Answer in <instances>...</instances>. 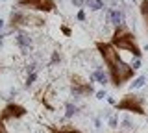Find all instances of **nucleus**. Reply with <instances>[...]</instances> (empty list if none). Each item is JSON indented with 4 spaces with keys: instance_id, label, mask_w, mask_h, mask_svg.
I'll use <instances>...</instances> for the list:
<instances>
[{
    "instance_id": "1",
    "label": "nucleus",
    "mask_w": 148,
    "mask_h": 133,
    "mask_svg": "<svg viewBox=\"0 0 148 133\" xmlns=\"http://www.w3.org/2000/svg\"><path fill=\"white\" fill-rule=\"evenodd\" d=\"M95 48L100 54V57L106 63V67H108V76H109V81L113 83V87L120 89V87H124L135 76V68L120 57L119 50L109 41H96Z\"/></svg>"
},
{
    "instance_id": "2",
    "label": "nucleus",
    "mask_w": 148,
    "mask_h": 133,
    "mask_svg": "<svg viewBox=\"0 0 148 133\" xmlns=\"http://www.w3.org/2000/svg\"><path fill=\"white\" fill-rule=\"evenodd\" d=\"M109 43L113 44L117 50L130 52L135 59H141L143 57V50H141V46H139V43H137L135 33H133V31L126 26V22H122L120 26H117V28L113 30Z\"/></svg>"
},
{
    "instance_id": "3",
    "label": "nucleus",
    "mask_w": 148,
    "mask_h": 133,
    "mask_svg": "<svg viewBox=\"0 0 148 133\" xmlns=\"http://www.w3.org/2000/svg\"><path fill=\"white\" fill-rule=\"evenodd\" d=\"M45 22H46L45 17L37 15L34 11H24L22 8H17L9 15L8 26L13 31V30H22V28H41V26H45Z\"/></svg>"
},
{
    "instance_id": "4",
    "label": "nucleus",
    "mask_w": 148,
    "mask_h": 133,
    "mask_svg": "<svg viewBox=\"0 0 148 133\" xmlns=\"http://www.w3.org/2000/svg\"><path fill=\"white\" fill-rule=\"evenodd\" d=\"M115 109H117V111L132 113V115H139V117H146L148 115L146 105H145V98H143V94H139V93L124 94L122 98L115 104Z\"/></svg>"
},
{
    "instance_id": "5",
    "label": "nucleus",
    "mask_w": 148,
    "mask_h": 133,
    "mask_svg": "<svg viewBox=\"0 0 148 133\" xmlns=\"http://www.w3.org/2000/svg\"><path fill=\"white\" fill-rule=\"evenodd\" d=\"M17 8H24L28 11L54 13L58 4H56V0H17Z\"/></svg>"
},
{
    "instance_id": "6",
    "label": "nucleus",
    "mask_w": 148,
    "mask_h": 133,
    "mask_svg": "<svg viewBox=\"0 0 148 133\" xmlns=\"http://www.w3.org/2000/svg\"><path fill=\"white\" fill-rule=\"evenodd\" d=\"M28 115V109L24 107L22 104H17V102H9L2 107V111H0V120L4 124L9 122V120H21V118H24Z\"/></svg>"
},
{
    "instance_id": "7",
    "label": "nucleus",
    "mask_w": 148,
    "mask_h": 133,
    "mask_svg": "<svg viewBox=\"0 0 148 133\" xmlns=\"http://www.w3.org/2000/svg\"><path fill=\"white\" fill-rule=\"evenodd\" d=\"M71 91L76 96H91L95 93L92 83L80 74H71Z\"/></svg>"
},
{
    "instance_id": "8",
    "label": "nucleus",
    "mask_w": 148,
    "mask_h": 133,
    "mask_svg": "<svg viewBox=\"0 0 148 133\" xmlns=\"http://www.w3.org/2000/svg\"><path fill=\"white\" fill-rule=\"evenodd\" d=\"M15 41H17L18 48L24 50V52H28V50L32 48V37L26 33V31H18V35L15 37Z\"/></svg>"
},
{
    "instance_id": "9",
    "label": "nucleus",
    "mask_w": 148,
    "mask_h": 133,
    "mask_svg": "<svg viewBox=\"0 0 148 133\" xmlns=\"http://www.w3.org/2000/svg\"><path fill=\"white\" fill-rule=\"evenodd\" d=\"M48 131L50 133H83L82 130H78V128L74 126H48Z\"/></svg>"
},
{
    "instance_id": "10",
    "label": "nucleus",
    "mask_w": 148,
    "mask_h": 133,
    "mask_svg": "<svg viewBox=\"0 0 148 133\" xmlns=\"http://www.w3.org/2000/svg\"><path fill=\"white\" fill-rule=\"evenodd\" d=\"M139 13H141V19L145 22V31L148 33V0H141L139 2Z\"/></svg>"
},
{
    "instance_id": "11",
    "label": "nucleus",
    "mask_w": 148,
    "mask_h": 133,
    "mask_svg": "<svg viewBox=\"0 0 148 133\" xmlns=\"http://www.w3.org/2000/svg\"><path fill=\"white\" fill-rule=\"evenodd\" d=\"M108 20L117 28V26L122 24V13H120L119 10H109L108 11Z\"/></svg>"
},
{
    "instance_id": "12",
    "label": "nucleus",
    "mask_w": 148,
    "mask_h": 133,
    "mask_svg": "<svg viewBox=\"0 0 148 133\" xmlns=\"http://www.w3.org/2000/svg\"><path fill=\"white\" fill-rule=\"evenodd\" d=\"M91 78H92V80H96V81H98V83H102V85H106V83H108V80H109V76L106 74V72L102 70L100 67H98V68H95V70H92Z\"/></svg>"
},
{
    "instance_id": "13",
    "label": "nucleus",
    "mask_w": 148,
    "mask_h": 133,
    "mask_svg": "<svg viewBox=\"0 0 148 133\" xmlns=\"http://www.w3.org/2000/svg\"><path fill=\"white\" fill-rule=\"evenodd\" d=\"M85 8H89L92 11H98L104 8V2L102 0H85Z\"/></svg>"
},
{
    "instance_id": "14",
    "label": "nucleus",
    "mask_w": 148,
    "mask_h": 133,
    "mask_svg": "<svg viewBox=\"0 0 148 133\" xmlns=\"http://www.w3.org/2000/svg\"><path fill=\"white\" fill-rule=\"evenodd\" d=\"M59 30H61L63 33L67 35V37H71V33H72V31H71V28H69V26H63V24H61V26H59Z\"/></svg>"
},
{
    "instance_id": "15",
    "label": "nucleus",
    "mask_w": 148,
    "mask_h": 133,
    "mask_svg": "<svg viewBox=\"0 0 148 133\" xmlns=\"http://www.w3.org/2000/svg\"><path fill=\"white\" fill-rule=\"evenodd\" d=\"M143 83H145V78H143V76H141V78H137V80H135V81H133V85H132V87H141Z\"/></svg>"
},
{
    "instance_id": "16",
    "label": "nucleus",
    "mask_w": 148,
    "mask_h": 133,
    "mask_svg": "<svg viewBox=\"0 0 148 133\" xmlns=\"http://www.w3.org/2000/svg\"><path fill=\"white\" fill-rule=\"evenodd\" d=\"M72 4L78 6V8H82V6H85V0H72Z\"/></svg>"
},
{
    "instance_id": "17",
    "label": "nucleus",
    "mask_w": 148,
    "mask_h": 133,
    "mask_svg": "<svg viewBox=\"0 0 148 133\" xmlns=\"http://www.w3.org/2000/svg\"><path fill=\"white\" fill-rule=\"evenodd\" d=\"M0 133H9V131H8V128H6V124H4L2 120H0Z\"/></svg>"
},
{
    "instance_id": "18",
    "label": "nucleus",
    "mask_w": 148,
    "mask_h": 133,
    "mask_svg": "<svg viewBox=\"0 0 148 133\" xmlns=\"http://www.w3.org/2000/svg\"><path fill=\"white\" fill-rule=\"evenodd\" d=\"M78 19H80V20H85V11H80V13H78Z\"/></svg>"
},
{
    "instance_id": "19",
    "label": "nucleus",
    "mask_w": 148,
    "mask_h": 133,
    "mask_svg": "<svg viewBox=\"0 0 148 133\" xmlns=\"http://www.w3.org/2000/svg\"><path fill=\"white\" fill-rule=\"evenodd\" d=\"M4 30V20H0V31Z\"/></svg>"
},
{
    "instance_id": "20",
    "label": "nucleus",
    "mask_w": 148,
    "mask_h": 133,
    "mask_svg": "<svg viewBox=\"0 0 148 133\" xmlns=\"http://www.w3.org/2000/svg\"><path fill=\"white\" fill-rule=\"evenodd\" d=\"M115 133H122V131H115Z\"/></svg>"
}]
</instances>
